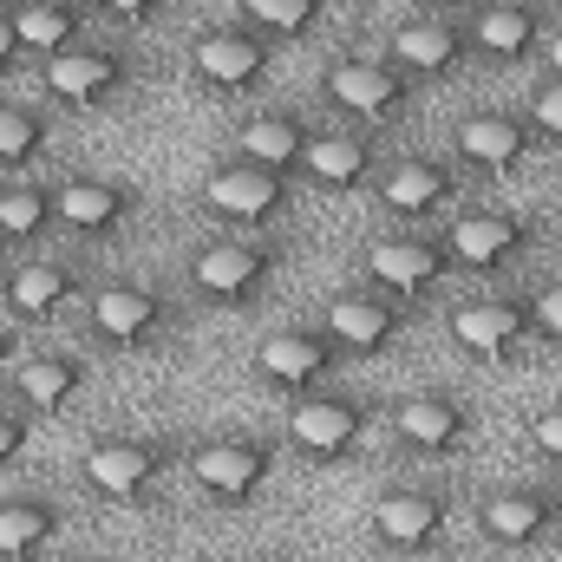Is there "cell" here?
Listing matches in <instances>:
<instances>
[{
	"instance_id": "cell-1",
	"label": "cell",
	"mask_w": 562,
	"mask_h": 562,
	"mask_svg": "<svg viewBox=\"0 0 562 562\" xmlns=\"http://www.w3.org/2000/svg\"><path fill=\"white\" fill-rule=\"evenodd\" d=\"M79 471H86V484L105 504H144L177 471V445L170 438H138V431H112V438H92L86 445Z\"/></svg>"
},
{
	"instance_id": "cell-2",
	"label": "cell",
	"mask_w": 562,
	"mask_h": 562,
	"mask_svg": "<svg viewBox=\"0 0 562 562\" xmlns=\"http://www.w3.org/2000/svg\"><path fill=\"white\" fill-rule=\"evenodd\" d=\"M276 438H256V431H223V438H203L183 451V471L190 484L210 497V504H249L269 471H276Z\"/></svg>"
},
{
	"instance_id": "cell-3",
	"label": "cell",
	"mask_w": 562,
	"mask_h": 562,
	"mask_svg": "<svg viewBox=\"0 0 562 562\" xmlns=\"http://www.w3.org/2000/svg\"><path fill=\"white\" fill-rule=\"evenodd\" d=\"M196 203H203L216 223L262 229V223H276L281 210L294 203V190H288V170H269V164H256V157H229V164H216V170L196 183Z\"/></svg>"
},
{
	"instance_id": "cell-4",
	"label": "cell",
	"mask_w": 562,
	"mask_h": 562,
	"mask_svg": "<svg viewBox=\"0 0 562 562\" xmlns=\"http://www.w3.org/2000/svg\"><path fill=\"white\" fill-rule=\"evenodd\" d=\"M367 431H373V406L353 393H301L288 406V451H301L307 464L353 458Z\"/></svg>"
},
{
	"instance_id": "cell-5",
	"label": "cell",
	"mask_w": 562,
	"mask_h": 562,
	"mask_svg": "<svg viewBox=\"0 0 562 562\" xmlns=\"http://www.w3.org/2000/svg\"><path fill=\"white\" fill-rule=\"evenodd\" d=\"M524 340H537L530 294H484V301L451 307V347L464 360H477V367H504Z\"/></svg>"
},
{
	"instance_id": "cell-6",
	"label": "cell",
	"mask_w": 562,
	"mask_h": 562,
	"mask_svg": "<svg viewBox=\"0 0 562 562\" xmlns=\"http://www.w3.org/2000/svg\"><path fill=\"white\" fill-rule=\"evenodd\" d=\"M276 269H281L276 243H262V236H229V243L196 249L190 281H196V294L216 301V307H249V301L276 281Z\"/></svg>"
},
{
	"instance_id": "cell-7",
	"label": "cell",
	"mask_w": 562,
	"mask_h": 562,
	"mask_svg": "<svg viewBox=\"0 0 562 562\" xmlns=\"http://www.w3.org/2000/svg\"><path fill=\"white\" fill-rule=\"evenodd\" d=\"M132 86H138V59H132L125 46H92V40H79L72 53L46 59V92H53L59 105H72V112H99V105H112V99L132 92Z\"/></svg>"
},
{
	"instance_id": "cell-8",
	"label": "cell",
	"mask_w": 562,
	"mask_h": 562,
	"mask_svg": "<svg viewBox=\"0 0 562 562\" xmlns=\"http://www.w3.org/2000/svg\"><path fill=\"white\" fill-rule=\"evenodd\" d=\"M327 105L360 119V125H380V119H400L413 105V79L386 53H347L327 66Z\"/></svg>"
},
{
	"instance_id": "cell-9",
	"label": "cell",
	"mask_w": 562,
	"mask_h": 562,
	"mask_svg": "<svg viewBox=\"0 0 562 562\" xmlns=\"http://www.w3.org/2000/svg\"><path fill=\"white\" fill-rule=\"evenodd\" d=\"M86 321L105 347H157L177 321V301L150 281H105V288H92Z\"/></svg>"
},
{
	"instance_id": "cell-10",
	"label": "cell",
	"mask_w": 562,
	"mask_h": 562,
	"mask_svg": "<svg viewBox=\"0 0 562 562\" xmlns=\"http://www.w3.org/2000/svg\"><path fill=\"white\" fill-rule=\"evenodd\" d=\"M530 150H537V125H530V112L484 105V112H464V119L451 125V157H458L464 170H491V177H504V170H517Z\"/></svg>"
},
{
	"instance_id": "cell-11",
	"label": "cell",
	"mask_w": 562,
	"mask_h": 562,
	"mask_svg": "<svg viewBox=\"0 0 562 562\" xmlns=\"http://www.w3.org/2000/svg\"><path fill=\"white\" fill-rule=\"evenodd\" d=\"M340 360H347V353H340V340H334L327 327H281V334H262V347H256V373H262L269 386H281L288 400L314 393Z\"/></svg>"
},
{
	"instance_id": "cell-12",
	"label": "cell",
	"mask_w": 562,
	"mask_h": 562,
	"mask_svg": "<svg viewBox=\"0 0 562 562\" xmlns=\"http://www.w3.org/2000/svg\"><path fill=\"white\" fill-rule=\"evenodd\" d=\"M386 59L419 86H445V79H458L464 66H471V33L458 26V20H445V13H419V20H406V26H393V40H386Z\"/></svg>"
},
{
	"instance_id": "cell-13",
	"label": "cell",
	"mask_w": 562,
	"mask_h": 562,
	"mask_svg": "<svg viewBox=\"0 0 562 562\" xmlns=\"http://www.w3.org/2000/svg\"><path fill=\"white\" fill-rule=\"evenodd\" d=\"M445 524H451V497L438 484H400L373 510V543L386 557H425L445 537Z\"/></svg>"
},
{
	"instance_id": "cell-14",
	"label": "cell",
	"mask_w": 562,
	"mask_h": 562,
	"mask_svg": "<svg viewBox=\"0 0 562 562\" xmlns=\"http://www.w3.org/2000/svg\"><path fill=\"white\" fill-rule=\"evenodd\" d=\"M269 66H276V40H262L256 26H210L190 46V72L210 92H249V86H262Z\"/></svg>"
},
{
	"instance_id": "cell-15",
	"label": "cell",
	"mask_w": 562,
	"mask_h": 562,
	"mask_svg": "<svg viewBox=\"0 0 562 562\" xmlns=\"http://www.w3.org/2000/svg\"><path fill=\"white\" fill-rule=\"evenodd\" d=\"M321 327L340 340V353H386L406 334V307L386 288H347V294L327 301Z\"/></svg>"
},
{
	"instance_id": "cell-16",
	"label": "cell",
	"mask_w": 562,
	"mask_h": 562,
	"mask_svg": "<svg viewBox=\"0 0 562 562\" xmlns=\"http://www.w3.org/2000/svg\"><path fill=\"white\" fill-rule=\"evenodd\" d=\"M477 530L497 550H530V543H543L557 530V491L550 484H497L477 504Z\"/></svg>"
},
{
	"instance_id": "cell-17",
	"label": "cell",
	"mask_w": 562,
	"mask_h": 562,
	"mask_svg": "<svg viewBox=\"0 0 562 562\" xmlns=\"http://www.w3.org/2000/svg\"><path fill=\"white\" fill-rule=\"evenodd\" d=\"M445 249H451L458 269L491 276V269H504V262H517V256L530 249V223L510 216V210H464V216L445 229Z\"/></svg>"
},
{
	"instance_id": "cell-18",
	"label": "cell",
	"mask_w": 562,
	"mask_h": 562,
	"mask_svg": "<svg viewBox=\"0 0 562 562\" xmlns=\"http://www.w3.org/2000/svg\"><path fill=\"white\" fill-rule=\"evenodd\" d=\"M393 438L419 458H458L471 445V406L451 393H413L393 406Z\"/></svg>"
},
{
	"instance_id": "cell-19",
	"label": "cell",
	"mask_w": 562,
	"mask_h": 562,
	"mask_svg": "<svg viewBox=\"0 0 562 562\" xmlns=\"http://www.w3.org/2000/svg\"><path fill=\"white\" fill-rule=\"evenodd\" d=\"M458 183H464L458 177V157H400L380 177V203L400 223H425V216H438L458 196Z\"/></svg>"
},
{
	"instance_id": "cell-20",
	"label": "cell",
	"mask_w": 562,
	"mask_h": 562,
	"mask_svg": "<svg viewBox=\"0 0 562 562\" xmlns=\"http://www.w3.org/2000/svg\"><path fill=\"white\" fill-rule=\"evenodd\" d=\"M301 170H307L321 190L353 196V190H367V183L380 177V144H373V132H347V125H334V132H314V138H307Z\"/></svg>"
},
{
	"instance_id": "cell-21",
	"label": "cell",
	"mask_w": 562,
	"mask_h": 562,
	"mask_svg": "<svg viewBox=\"0 0 562 562\" xmlns=\"http://www.w3.org/2000/svg\"><path fill=\"white\" fill-rule=\"evenodd\" d=\"M451 269L458 262H451V249L438 236H386V243L367 249V276L380 281L386 294H425V288H438Z\"/></svg>"
},
{
	"instance_id": "cell-22",
	"label": "cell",
	"mask_w": 562,
	"mask_h": 562,
	"mask_svg": "<svg viewBox=\"0 0 562 562\" xmlns=\"http://www.w3.org/2000/svg\"><path fill=\"white\" fill-rule=\"evenodd\" d=\"M471 53L477 59H497V66H524L537 46H543V13L530 0H491L471 13Z\"/></svg>"
},
{
	"instance_id": "cell-23",
	"label": "cell",
	"mask_w": 562,
	"mask_h": 562,
	"mask_svg": "<svg viewBox=\"0 0 562 562\" xmlns=\"http://www.w3.org/2000/svg\"><path fill=\"white\" fill-rule=\"evenodd\" d=\"M138 190L119 183V177H66L59 183V223L79 229V236H112L138 216Z\"/></svg>"
},
{
	"instance_id": "cell-24",
	"label": "cell",
	"mask_w": 562,
	"mask_h": 562,
	"mask_svg": "<svg viewBox=\"0 0 562 562\" xmlns=\"http://www.w3.org/2000/svg\"><path fill=\"white\" fill-rule=\"evenodd\" d=\"M13 393L26 413H66L79 393H86V360L66 353V347H46V353H26L13 367Z\"/></svg>"
},
{
	"instance_id": "cell-25",
	"label": "cell",
	"mask_w": 562,
	"mask_h": 562,
	"mask_svg": "<svg viewBox=\"0 0 562 562\" xmlns=\"http://www.w3.org/2000/svg\"><path fill=\"white\" fill-rule=\"evenodd\" d=\"M72 294H79V269H72V262H20V269L7 276V314L26 321V327H40V321H53Z\"/></svg>"
},
{
	"instance_id": "cell-26",
	"label": "cell",
	"mask_w": 562,
	"mask_h": 562,
	"mask_svg": "<svg viewBox=\"0 0 562 562\" xmlns=\"http://www.w3.org/2000/svg\"><path fill=\"white\" fill-rule=\"evenodd\" d=\"M66 530V510L53 497H0V562L46 557Z\"/></svg>"
},
{
	"instance_id": "cell-27",
	"label": "cell",
	"mask_w": 562,
	"mask_h": 562,
	"mask_svg": "<svg viewBox=\"0 0 562 562\" xmlns=\"http://www.w3.org/2000/svg\"><path fill=\"white\" fill-rule=\"evenodd\" d=\"M20 13V53L59 59L86 40V0H13Z\"/></svg>"
},
{
	"instance_id": "cell-28",
	"label": "cell",
	"mask_w": 562,
	"mask_h": 562,
	"mask_svg": "<svg viewBox=\"0 0 562 562\" xmlns=\"http://www.w3.org/2000/svg\"><path fill=\"white\" fill-rule=\"evenodd\" d=\"M307 138H314V125H307L301 112H256V119L236 132V157H256V164L294 177L301 157H307Z\"/></svg>"
},
{
	"instance_id": "cell-29",
	"label": "cell",
	"mask_w": 562,
	"mask_h": 562,
	"mask_svg": "<svg viewBox=\"0 0 562 562\" xmlns=\"http://www.w3.org/2000/svg\"><path fill=\"white\" fill-rule=\"evenodd\" d=\"M46 229H59V183L13 177L0 190V236L7 243H40Z\"/></svg>"
},
{
	"instance_id": "cell-30",
	"label": "cell",
	"mask_w": 562,
	"mask_h": 562,
	"mask_svg": "<svg viewBox=\"0 0 562 562\" xmlns=\"http://www.w3.org/2000/svg\"><path fill=\"white\" fill-rule=\"evenodd\" d=\"M46 144H53V119L40 105L0 99V164L7 170H26L33 157H46Z\"/></svg>"
},
{
	"instance_id": "cell-31",
	"label": "cell",
	"mask_w": 562,
	"mask_h": 562,
	"mask_svg": "<svg viewBox=\"0 0 562 562\" xmlns=\"http://www.w3.org/2000/svg\"><path fill=\"white\" fill-rule=\"evenodd\" d=\"M327 13V0H243V26H256L262 40H301L314 33V20Z\"/></svg>"
},
{
	"instance_id": "cell-32",
	"label": "cell",
	"mask_w": 562,
	"mask_h": 562,
	"mask_svg": "<svg viewBox=\"0 0 562 562\" xmlns=\"http://www.w3.org/2000/svg\"><path fill=\"white\" fill-rule=\"evenodd\" d=\"M530 125H537V138L562 144V72H543V79H537V92H530Z\"/></svg>"
},
{
	"instance_id": "cell-33",
	"label": "cell",
	"mask_w": 562,
	"mask_h": 562,
	"mask_svg": "<svg viewBox=\"0 0 562 562\" xmlns=\"http://www.w3.org/2000/svg\"><path fill=\"white\" fill-rule=\"evenodd\" d=\"M26 438H33V413L26 406H0V471H13L26 458Z\"/></svg>"
},
{
	"instance_id": "cell-34",
	"label": "cell",
	"mask_w": 562,
	"mask_h": 562,
	"mask_svg": "<svg viewBox=\"0 0 562 562\" xmlns=\"http://www.w3.org/2000/svg\"><path fill=\"white\" fill-rule=\"evenodd\" d=\"M530 314H537V334L562 347V276L543 281V288H530Z\"/></svg>"
},
{
	"instance_id": "cell-35",
	"label": "cell",
	"mask_w": 562,
	"mask_h": 562,
	"mask_svg": "<svg viewBox=\"0 0 562 562\" xmlns=\"http://www.w3.org/2000/svg\"><path fill=\"white\" fill-rule=\"evenodd\" d=\"M530 445H537L543 464H562V406H543V413L530 419Z\"/></svg>"
},
{
	"instance_id": "cell-36",
	"label": "cell",
	"mask_w": 562,
	"mask_h": 562,
	"mask_svg": "<svg viewBox=\"0 0 562 562\" xmlns=\"http://www.w3.org/2000/svg\"><path fill=\"white\" fill-rule=\"evenodd\" d=\"M13 53H20V13H13V0L0 7V72L13 66Z\"/></svg>"
},
{
	"instance_id": "cell-37",
	"label": "cell",
	"mask_w": 562,
	"mask_h": 562,
	"mask_svg": "<svg viewBox=\"0 0 562 562\" xmlns=\"http://www.w3.org/2000/svg\"><path fill=\"white\" fill-rule=\"evenodd\" d=\"M92 7H105L112 20H150V13H157L164 0H92Z\"/></svg>"
},
{
	"instance_id": "cell-38",
	"label": "cell",
	"mask_w": 562,
	"mask_h": 562,
	"mask_svg": "<svg viewBox=\"0 0 562 562\" xmlns=\"http://www.w3.org/2000/svg\"><path fill=\"white\" fill-rule=\"evenodd\" d=\"M543 59H550V72H562V26L543 33Z\"/></svg>"
},
{
	"instance_id": "cell-39",
	"label": "cell",
	"mask_w": 562,
	"mask_h": 562,
	"mask_svg": "<svg viewBox=\"0 0 562 562\" xmlns=\"http://www.w3.org/2000/svg\"><path fill=\"white\" fill-rule=\"evenodd\" d=\"M7 367H13V334L0 327V373H7Z\"/></svg>"
},
{
	"instance_id": "cell-40",
	"label": "cell",
	"mask_w": 562,
	"mask_h": 562,
	"mask_svg": "<svg viewBox=\"0 0 562 562\" xmlns=\"http://www.w3.org/2000/svg\"><path fill=\"white\" fill-rule=\"evenodd\" d=\"M425 13H445V7H458V0H419Z\"/></svg>"
},
{
	"instance_id": "cell-41",
	"label": "cell",
	"mask_w": 562,
	"mask_h": 562,
	"mask_svg": "<svg viewBox=\"0 0 562 562\" xmlns=\"http://www.w3.org/2000/svg\"><path fill=\"white\" fill-rule=\"evenodd\" d=\"M7 249H13V243H7V236H0V276H7Z\"/></svg>"
},
{
	"instance_id": "cell-42",
	"label": "cell",
	"mask_w": 562,
	"mask_h": 562,
	"mask_svg": "<svg viewBox=\"0 0 562 562\" xmlns=\"http://www.w3.org/2000/svg\"><path fill=\"white\" fill-rule=\"evenodd\" d=\"M229 562H276V557H229Z\"/></svg>"
},
{
	"instance_id": "cell-43",
	"label": "cell",
	"mask_w": 562,
	"mask_h": 562,
	"mask_svg": "<svg viewBox=\"0 0 562 562\" xmlns=\"http://www.w3.org/2000/svg\"><path fill=\"white\" fill-rule=\"evenodd\" d=\"M557 530H562V491H557Z\"/></svg>"
}]
</instances>
